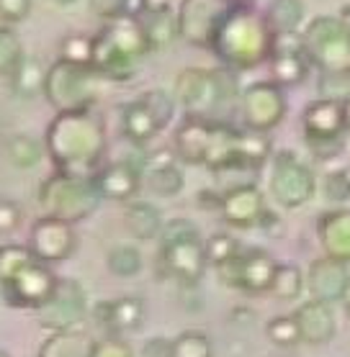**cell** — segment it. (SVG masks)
<instances>
[{
    "label": "cell",
    "instance_id": "1",
    "mask_svg": "<svg viewBox=\"0 0 350 357\" xmlns=\"http://www.w3.org/2000/svg\"><path fill=\"white\" fill-rule=\"evenodd\" d=\"M44 146L57 172L93 178L106 160V121L96 108L62 111L49 121Z\"/></svg>",
    "mask_w": 350,
    "mask_h": 357
},
{
    "label": "cell",
    "instance_id": "2",
    "mask_svg": "<svg viewBox=\"0 0 350 357\" xmlns=\"http://www.w3.org/2000/svg\"><path fill=\"white\" fill-rule=\"evenodd\" d=\"M276 47L268 16L253 3L232 6L212 41V52L229 70H255L265 65Z\"/></svg>",
    "mask_w": 350,
    "mask_h": 357
},
{
    "label": "cell",
    "instance_id": "3",
    "mask_svg": "<svg viewBox=\"0 0 350 357\" xmlns=\"http://www.w3.org/2000/svg\"><path fill=\"white\" fill-rule=\"evenodd\" d=\"M240 96L235 70L229 67H186L175 77V98L186 108L188 116H201L217 121L227 106H232Z\"/></svg>",
    "mask_w": 350,
    "mask_h": 357
},
{
    "label": "cell",
    "instance_id": "4",
    "mask_svg": "<svg viewBox=\"0 0 350 357\" xmlns=\"http://www.w3.org/2000/svg\"><path fill=\"white\" fill-rule=\"evenodd\" d=\"M160 268L165 275L175 278L183 285H196L206 275L209 257L201 231L194 221L170 219L160 231Z\"/></svg>",
    "mask_w": 350,
    "mask_h": 357
},
{
    "label": "cell",
    "instance_id": "5",
    "mask_svg": "<svg viewBox=\"0 0 350 357\" xmlns=\"http://www.w3.org/2000/svg\"><path fill=\"white\" fill-rule=\"evenodd\" d=\"M39 206L44 216H57L70 224L85 221L96 213L103 195L98 193L96 180L70 175V172H52L39 185Z\"/></svg>",
    "mask_w": 350,
    "mask_h": 357
},
{
    "label": "cell",
    "instance_id": "6",
    "mask_svg": "<svg viewBox=\"0 0 350 357\" xmlns=\"http://www.w3.org/2000/svg\"><path fill=\"white\" fill-rule=\"evenodd\" d=\"M304 49L322 75L350 73V24L337 16L312 18L302 31Z\"/></svg>",
    "mask_w": 350,
    "mask_h": 357
},
{
    "label": "cell",
    "instance_id": "7",
    "mask_svg": "<svg viewBox=\"0 0 350 357\" xmlns=\"http://www.w3.org/2000/svg\"><path fill=\"white\" fill-rule=\"evenodd\" d=\"M98 80H101V75L93 67L73 65V62L57 59V62H52L47 67L44 98L57 114L93 108L98 96Z\"/></svg>",
    "mask_w": 350,
    "mask_h": 357
},
{
    "label": "cell",
    "instance_id": "8",
    "mask_svg": "<svg viewBox=\"0 0 350 357\" xmlns=\"http://www.w3.org/2000/svg\"><path fill=\"white\" fill-rule=\"evenodd\" d=\"M175 100L165 90H147L124 108V137L134 144H147L173 121Z\"/></svg>",
    "mask_w": 350,
    "mask_h": 357
},
{
    "label": "cell",
    "instance_id": "9",
    "mask_svg": "<svg viewBox=\"0 0 350 357\" xmlns=\"http://www.w3.org/2000/svg\"><path fill=\"white\" fill-rule=\"evenodd\" d=\"M88 317V293L73 278H59L54 293L36 309V321L49 332L78 329Z\"/></svg>",
    "mask_w": 350,
    "mask_h": 357
},
{
    "label": "cell",
    "instance_id": "10",
    "mask_svg": "<svg viewBox=\"0 0 350 357\" xmlns=\"http://www.w3.org/2000/svg\"><path fill=\"white\" fill-rule=\"evenodd\" d=\"M317 188L314 172L309 165H304L293 152H278L273 157V172H270V195L284 208H299L312 201Z\"/></svg>",
    "mask_w": 350,
    "mask_h": 357
},
{
    "label": "cell",
    "instance_id": "11",
    "mask_svg": "<svg viewBox=\"0 0 350 357\" xmlns=\"http://www.w3.org/2000/svg\"><path fill=\"white\" fill-rule=\"evenodd\" d=\"M229 8V0H183L178 8L180 39L196 49H212L214 36Z\"/></svg>",
    "mask_w": 350,
    "mask_h": 357
},
{
    "label": "cell",
    "instance_id": "12",
    "mask_svg": "<svg viewBox=\"0 0 350 357\" xmlns=\"http://www.w3.org/2000/svg\"><path fill=\"white\" fill-rule=\"evenodd\" d=\"M217 270H219L221 280H224L229 288L261 296V293H270L278 262L273 260L265 250L253 247V250H242L235 260L224 262V265Z\"/></svg>",
    "mask_w": 350,
    "mask_h": 357
},
{
    "label": "cell",
    "instance_id": "13",
    "mask_svg": "<svg viewBox=\"0 0 350 357\" xmlns=\"http://www.w3.org/2000/svg\"><path fill=\"white\" fill-rule=\"evenodd\" d=\"M57 283L59 278L54 275V270L49 268V262L31 260L24 270H18L8 283H0V288H3V298L8 306L36 311L39 306L47 303Z\"/></svg>",
    "mask_w": 350,
    "mask_h": 357
},
{
    "label": "cell",
    "instance_id": "14",
    "mask_svg": "<svg viewBox=\"0 0 350 357\" xmlns=\"http://www.w3.org/2000/svg\"><path fill=\"white\" fill-rule=\"evenodd\" d=\"M286 116V96L273 80L255 82L242 93V119L247 129L265 131L276 129Z\"/></svg>",
    "mask_w": 350,
    "mask_h": 357
},
{
    "label": "cell",
    "instance_id": "15",
    "mask_svg": "<svg viewBox=\"0 0 350 357\" xmlns=\"http://www.w3.org/2000/svg\"><path fill=\"white\" fill-rule=\"evenodd\" d=\"M78 247V234L70 221L57 216H41L29 231V250L41 262H62L73 257Z\"/></svg>",
    "mask_w": 350,
    "mask_h": 357
},
{
    "label": "cell",
    "instance_id": "16",
    "mask_svg": "<svg viewBox=\"0 0 350 357\" xmlns=\"http://www.w3.org/2000/svg\"><path fill=\"white\" fill-rule=\"evenodd\" d=\"M268 62L273 82H278L281 88L284 85H302L309 70L314 67L307 49H304L302 33H276V47H273Z\"/></svg>",
    "mask_w": 350,
    "mask_h": 357
},
{
    "label": "cell",
    "instance_id": "17",
    "mask_svg": "<svg viewBox=\"0 0 350 357\" xmlns=\"http://www.w3.org/2000/svg\"><path fill=\"white\" fill-rule=\"evenodd\" d=\"M265 208V198L255 185L245 183V185L229 188L227 193H221V219L235 229H250L258 227L263 219Z\"/></svg>",
    "mask_w": 350,
    "mask_h": 357
},
{
    "label": "cell",
    "instance_id": "18",
    "mask_svg": "<svg viewBox=\"0 0 350 357\" xmlns=\"http://www.w3.org/2000/svg\"><path fill=\"white\" fill-rule=\"evenodd\" d=\"M147 317V303L139 296H122L114 301H101L96 306V321L108 334L124 337L142 329Z\"/></svg>",
    "mask_w": 350,
    "mask_h": 357
},
{
    "label": "cell",
    "instance_id": "19",
    "mask_svg": "<svg viewBox=\"0 0 350 357\" xmlns=\"http://www.w3.org/2000/svg\"><path fill=\"white\" fill-rule=\"evenodd\" d=\"M350 285V273H348V262L335 260L330 255L319 257L309 265V273H307V288H309L312 298L327 301V303H335V301H342L345 291Z\"/></svg>",
    "mask_w": 350,
    "mask_h": 357
},
{
    "label": "cell",
    "instance_id": "20",
    "mask_svg": "<svg viewBox=\"0 0 350 357\" xmlns=\"http://www.w3.org/2000/svg\"><path fill=\"white\" fill-rule=\"evenodd\" d=\"M98 193L108 201H131L142 188V170L134 162H108L93 175Z\"/></svg>",
    "mask_w": 350,
    "mask_h": 357
},
{
    "label": "cell",
    "instance_id": "21",
    "mask_svg": "<svg viewBox=\"0 0 350 357\" xmlns=\"http://www.w3.org/2000/svg\"><path fill=\"white\" fill-rule=\"evenodd\" d=\"M93 39H96V44H93V62H90V67H93L103 80L126 82L137 75V59H131L129 54H124L122 49L116 47L106 33L98 31V36H93Z\"/></svg>",
    "mask_w": 350,
    "mask_h": 357
},
{
    "label": "cell",
    "instance_id": "22",
    "mask_svg": "<svg viewBox=\"0 0 350 357\" xmlns=\"http://www.w3.org/2000/svg\"><path fill=\"white\" fill-rule=\"evenodd\" d=\"M296 321H299V329H302V342H309V344H327V342L335 337V329H337V321H335V309L333 303L319 298H312L307 303H302L296 309Z\"/></svg>",
    "mask_w": 350,
    "mask_h": 357
},
{
    "label": "cell",
    "instance_id": "23",
    "mask_svg": "<svg viewBox=\"0 0 350 357\" xmlns=\"http://www.w3.org/2000/svg\"><path fill=\"white\" fill-rule=\"evenodd\" d=\"M212 119H201V116H186V121L180 123L175 131V152L183 162L188 165H204L206 152H209V142H212Z\"/></svg>",
    "mask_w": 350,
    "mask_h": 357
},
{
    "label": "cell",
    "instance_id": "24",
    "mask_svg": "<svg viewBox=\"0 0 350 357\" xmlns=\"http://www.w3.org/2000/svg\"><path fill=\"white\" fill-rule=\"evenodd\" d=\"M319 242L325 252L335 260L350 262V208H337V211L322 213L317 224Z\"/></svg>",
    "mask_w": 350,
    "mask_h": 357
},
{
    "label": "cell",
    "instance_id": "25",
    "mask_svg": "<svg viewBox=\"0 0 350 357\" xmlns=\"http://www.w3.org/2000/svg\"><path fill=\"white\" fill-rule=\"evenodd\" d=\"M304 129L309 137H342L345 119H342L340 98H319L304 111Z\"/></svg>",
    "mask_w": 350,
    "mask_h": 357
},
{
    "label": "cell",
    "instance_id": "26",
    "mask_svg": "<svg viewBox=\"0 0 350 357\" xmlns=\"http://www.w3.org/2000/svg\"><path fill=\"white\" fill-rule=\"evenodd\" d=\"M101 31L106 33L108 39L114 41L116 47L122 49L124 54H129L131 59H142L147 52H152L150 49V41H147V33L139 24V18L134 13H126L122 18H114V21H106V26L101 29Z\"/></svg>",
    "mask_w": 350,
    "mask_h": 357
},
{
    "label": "cell",
    "instance_id": "27",
    "mask_svg": "<svg viewBox=\"0 0 350 357\" xmlns=\"http://www.w3.org/2000/svg\"><path fill=\"white\" fill-rule=\"evenodd\" d=\"M237 131L224 121H214L212 142H209V152H206L204 167L212 172H227L235 170V152H237Z\"/></svg>",
    "mask_w": 350,
    "mask_h": 357
},
{
    "label": "cell",
    "instance_id": "28",
    "mask_svg": "<svg viewBox=\"0 0 350 357\" xmlns=\"http://www.w3.org/2000/svg\"><path fill=\"white\" fill-rule=\"evenodd\" d=\"M96 340L80 329H67V332H52L41 342L36 357H93Z\"/></svg>",
    "mask_w": 350,
    "mask_h": 357
},
{
    "label": "cell",
    "instance_id": "29",
    "mask_svg": "<svg viewBox=\"0 0 350 357\" xmlns=\"http://www.w3.org/2000/svg\"><path fill=\"white\" fill-rule=\"evenodd\" d=\"M270 157V139L265 131H237L235 170H261Z\"/></svg>",
    "mask_w": 350,
    "mask_h": 357
},
{
    "label": "cell",
    "instance_id": "30",
    "mask_svg": "<svg viewBox=\"0 0 350 357\" xmlns=\"http://www.w3.org/2000/svg\"><path fill=\"white\" fill-rule=\"evenodd\" d=\"M124 224L137 239H155L163 231L165 221L157 211V206L131 198V201H126V208H124Z\"/></svg>",
    "mask_w": 350,
    "mask_h": 357
},
{
    "label": "cell",
    "instance_id": "31",
    "mask_svg": "<svg viewBox=\"0 0 350 357\" xmlns=\"http://www.w3.org/2000/svg\"><path fill=\"white\" fill-rule=\"evenodd\" d=\"M139 18V24L145 29L147 41H150V49L152 52H160V49H168L173 41L178 39V13L173 10H165V13H134Z\"/></svg>",
    "mask_w": 350,
    "mask_h": 357
},
{
    "label": "cell",
    "instance_id": "32",
    "mask_svg": "<svg viewBox=\"0 0 350 357\" xmlns=\"http://www.w3.org/2000/svg\"><path fill=\"white\" fill-rule=\"evenodd\" d=\"M44 77H47V70L36 57H29L26 54L21 59V65L13 70L10 75V90L16 93L18 98H36L44 96Z\"/></svg>",
    "mask_w": 350,
    "mask_h": 357
},
{
    "label": "cell",
    "instance_id": "33",
    "mask_svg": "<svg viewBox=\"0 0 350 357\" xmlns=\"http://www.w3.org/2000/svg\"><path fill=\"white\" fill-rule=\"evenodd\" d=\"M142 183L155 195H160V198H175L183 190V185H186V178H183L180 167H175L173 162H160L147 170Z\"/></svg>",
    "mask_w": 350,
    "mask_h": 357
},
{
    "label": "cell",
    "instance_id": "34",
    "mask_svg": "<svg viewBox=\"0 0 350 357\" xmlns=\"http://www.w3.org/2000/svg\"><path fill=\"white\" fill-rule=\"evenodd\" d=\"M265 16L276 33H299L304 24V3L302 0H270Z\"/></svg>",
    "mask_w": 350,
    "mask_h": 357
},
{
    "label": "cell",
    "instance_id": "35",
    "mask_svg": "<svg viewBox=\"0 0 350 357\" xmlns=\"http://www.w3.org/2000/svg\"><path fill=\"white\" fill-rule=\"evenodd\" d=\"M47 155V146L44 142L31 134H16L8 139V160L13 162V167L18 170H31L44 160Z\"/></svg>",
    "mask_w": 350,
    "mask_h": 357
},
{
    "label": "cell",
    "instance_id": "36",
    "mask_svg": "<svg viewBox=\"0 0 350 357\" xmlns=\"http://www.w3.org/2000/svg\"><path fill=\"white\" fill-rule=\"evenodd\" d=\"M142 252L137 247H131V244H116L111 247L106 255V268L111 275L116 278H134L142 273Z\"/></svg>",
    "mask_w": 350,
    "mask_h": 357
},
{
    "label": "cell",
    "instance_id": "37",
    "mask_svg": "<svg viewBox=\"0 0 350 357\" xmlns=\"http://www.w3.org/2000/svg\"><path fill=\"white\" fill-rule=\"evenodd\" d=\"M173 357H214L212 337L201 329H186L173 340Z\"/></svg>",
    "mask_w": 350,
    "mask_h": 357
},
{
    "label": "cell",
    "instance_id": "38",
    "mask_svg": "<svg viewBox=\"0 0 350 357\" xmlns=\"http://www.w3.org/2000/svg\"><path fill=\"white\" fill-rule=\"evenodd\" d=\"M26 57L24 41L10 26H0V77H10Z\"/></svg>",
    "mask_w": 350,
    "mask_h": 357
},
{
    "label": "cell",
    "instance_id": "39",
    "mask_svg": "<svg viewBox=\"0 0 350 357\" xmlns=\"http://www.w3.org/2000/svg\"><path fill=\"white\" fill-rule=\"evenodd\" d=\"M307 288V275L296 265H278L270 293L284 301H293L302 296V291Z\"/></svg>",
    "mask_w": 350,
    "mask_h": 357
},
{
    "label": "cell",
    "instance_id": "40",
    "mask_svg": "<svg viewBox=\"0 0 350 357\" xmlns=\"http://www.w3.org/2000/svg\"><path fill=\"white\" fill-rule=\"evenodd\" d=\"M265 334L268 340L276 344V347H296L302 342V329H299V321L293 314H281V317H273L265 324Z\"/></svg>",
    "mask_w": 350,
    "mask_h": 357
},
{
    "label": "cell",
    "instance_id": "41",
    "mask_svg": "<svg viewBox=\"0 0 350 357\" xmlns=\"http://www.w3.org/2000/svg\"><path fill=\"white\" fill-rule=\"evenodd\" d=\"M34 257V252L29 250V244H3L0 247V283H8L10 278L16 275L18 270H24Z\"/></svg>",
    "mask_w": 350,
    "mask_h": 357
},
{
    "label": "cell",
    "instance_id": "42",
    "mask_svg": "<svg viewBox=\"0 0 350 357\" xmlns=\"http://www.w3.org/2000/svg\"><path fill=\"white\" fill-rule=\"evenodd\" d=\"M93 44H96L93 36H85V33H70V36H65L62 44H59V59L73 62V65L90 67V62H93Z\"/></svg>",
    "mask_w": 350,
    "mask_h": 357
},
{
    "label": "cell",
    "instance_id": "43",
    "mask_svg": "<svg viewBox=\"0 0 350 357\" xmlns=\"http://www.w3.org/2000/svg\"><path fill=\"white\" fill-rule=\"evenodd\" d=\"M206 244V257H209V265H214V268H221L224 262L235 260L237 255L242 252V247H240V242H237L232 234H224V231H219V234H212L209 239H204Z\"/></svg>",
    "mask_w": 350,
    "mask_h": 357
},
{
    "label": "cell",
    "instance_id": "44",
    "mask_svg": "<svg viewBox=\"0 0 350 357\" xmlns=\"http://www.w3.org/2000/svg\"><path fill=\"white\" fill-rule=\"evenodd\" d=\"M325 195L333 203H348L350 201V172L348 170L330 172L325 178Z\"/></svg>",
    "mask_w": 350,
    "mask_h": 357
},
{
    "label": "cell",
    "instance_id": "45",
    "mask_svg": "<svg viewBox=\"0 0 350 357\" xmlns=\"http://www.w3.org/2000/svg\"><path fill=\"white\" fill-rule=\"evenodd\" d=\"M93 357H134V349H131V344L124 337L108 334L103 340H96Z\"/></svg>",
    "mask_w": 350,
    "mask_h": 357
},
{
    "label": "cell",
    "instance_id": "46",
    "mask_svg": "<svg viewBox=\"0 0 350 357\" xmlns=\"http://www.w3.org/2000/svg\"><path fill=\"white\" fill-rule=\"evenodd\" d=\"M307 146L319 160H333L345 149V142H342V137H309L307 134Z\"/></svg>",
    "mask_w": 350,
    "mask_h": 357
},
{
    "label": "cell",
    "instance_id": "47",
    "mask_svg": "<svg viewBox=\"0 0 350 357\" xmlns=\"http://www.w3.org/2000/svg\"><path fill=\"white\" fill-rule=\"evenodd\" d=\"M24 221V208L21 203L10 201V198H0V234H10L16 231Z\"/></svg>",
    "mask_w": 350,
    "mask_h": 357
},
{
    "label": "cell",
    "instance_id": "48",
    "mask_svg": "<svg viewBox=\"0 0 350 357\" xmlns=\"http://www.w3.org/2000/svg\"><path fill=\"white\" fill-rule=\"evenodd\" d=\"M90 10L103 21H114L129 13V0H88Z\"/></svg>",
    "mask_w": 350,
    "mask_h": 357
},
{
    "label": "cell",
    "instance_id": "49",
    "mask_svg": "<svg viewBox=\"0 0 350 357\" xmlns=\"http://www.w3.org/2000/svg\"><path fill=\"white\" fill-rule=\"evenodd\" d=\"M31 13V0H0V16L8 26L21 24Z\"/></svg>",
    "mask_w": 350,
    "mask_h": 357
},
{
    "label": "cell",
    "instance_id": "50",
    "mask_svg": "<svg viewBox=\"0 0 350 357\" xmlns=\"http://www.w3.org/2000/svg\"><path fill=\"white\" fill-rule=\"evenodd\" d=\"M173 342H168L165 337H152L142 347V357H173Z\"/></svg>",
    "mask_w": 350,
    "mask_h": 357
},
{
    "label": "cell",
    "instance_id": "51",
    "mask_svg": "<svg viewBox=\"0 0 350 357\" xmlns=\"http://www.w3.org/2000/svg\"><path fill=\"white\" fill-rule=\"evenodd\" d=\"M173 10L170 0H139V8L134 13H165Z\"/></svg>",
    "mask_w": 350,
    "mask_h": 357
},
{
    "label": "cell",
    "instance_id": "52",
    "mask_svg": "<svg viewBox=\"0 0 350 357\" xmlns=\"http://www.w3.org/2000/svg\"><path fill=\"white\" fill-rule=\"evenodd\" d=\"M342 119H345V131H350V96L342 98Z\"/></svg>",
    "mask_w": 350,
    "mask_h": 357
},
{
    "label": "cell",
    "instance_id": "53",
    "mask_svg": "<svg viewBox=\"0 0 350 357\" xmlns=\"http://www.w3.org/2000/svg\"><path fill=\"white\" fill-rule=\"evenodd\" d=\"M342 306H345V311L350 314V285H348V291H345V296H342Z\"/></svg>",
    "mask_w": 350,
    "mask_h": 357
},
{
    "label": "cell",
    "instance_id": "54",
    "mask_svg": "<svg viewBox=\"0 0 350 357\" xmlns=\"http://www.w3.org/2000/svg\"><path fill=\"white\" fill-rule=\"evenodd\" d=\"M52 3H57V6H62V8H67V6H73V3H78V0H52Z\"/></svg>",
    "mask_w": 350,
    "mask_h": 357
},
{
    "label": "cell",
    "instance_id": "55",
    "mask_svg": "<svg viewBox=\"0 0 350 357\" xmlns=\"http://www.w3.org/2000/svg\"><path fill=\"white\" fill-rule=\"evenodd\" d=\"M232 6H242V3H253V0H229Z\"/></svg>",
    "mask_w": 350,
    "mask_h": 357
},
{
    "label": "cell",
    "instance_id": "56",
    "mask_svg": "<svg viewBox=\"0 0 350 357\" xmlns=\"http://www.w3.org/2000/svg\"><path fill=\"white\" fill-rule=\"evenodd\" d=\"M0 357H10V355L6 352V349H0Z\"/></svg>",
    "mask_w": 350,
    "mask_h": 357
},
{
    "label": "cell",
    "instance_id": "57",
    "mask_svg": "<svg viewBox=\"0 0 350 357\" xmlns=\"http://www.w3.org/2000/svg\"><path fill=\"white\" fill-rule=\"evenodd\" d=\"M0 26H8V24H6V21H3V16H0Z\"/></svg>",
    "mask_w": 350,
    "mask_h": 357
}]
</instances>
